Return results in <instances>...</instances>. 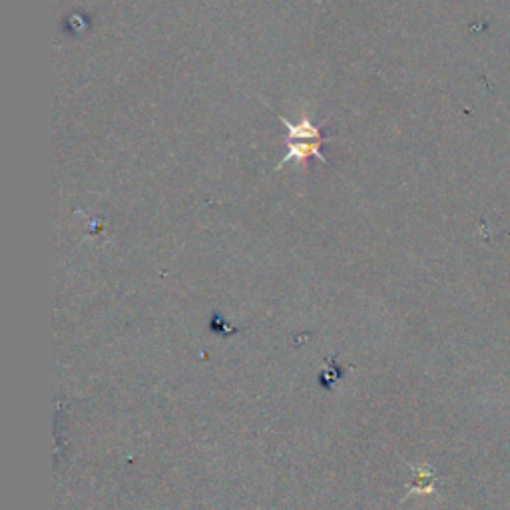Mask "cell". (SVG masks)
Returning <instances> with one entry per match:
<instances>
[{"instance_id": "obj_2", "label": "cell", "mask_w": 510, "mask_h": 510, "mask_svg": "<svg viewBox=\"0 0 510 510\" xmlns=\"http://www.w3.org/2000/svg\"><path fill=\"white\" fill-rule=\"evenodd\" d=\"M281 122H283L285 128H287V138H289V140H319V138H323L319 128L313 126L307 118L301 120V124H297V126H293V124L285 120V118H281Z\"/></svg>"}, {"instance_id": "obj_1", "label": "cell", "mask_w": 510, "mask_h": 510, "mask_svg": "<svg viewBox=\"0 0 510 510\" xmlns=\"http://www.w3.org/2000/svg\"><path fill=\"white\" fill-rule=\"evenodd\" d=\"M327 140V138H319V140H299V144H291L289 150L285 154V158L281 160L280 168H283L287 161L291 160H307V158H317L321 161L325 160V156L321 154V144Z\"/></svg>"}]
</instances>
